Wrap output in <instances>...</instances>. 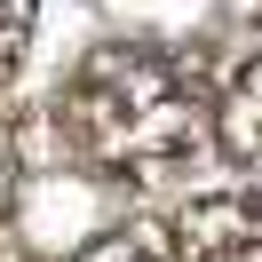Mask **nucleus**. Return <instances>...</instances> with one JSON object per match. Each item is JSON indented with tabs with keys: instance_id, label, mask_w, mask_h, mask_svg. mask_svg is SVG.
<instances>
[{
	"instance_id": "obj_1",
	"label": "nucleus",
	"mask_w": 262,
	"mask_h": 262,
	"mask_svg": "<svg viewBox=\"0 0 262 262\" xmlns=\"http://www.w3.org/2000/svg\"><path fill=\"white\" fill-rule=\"evenodd\" d=\"M80 262H143V254H135L127 238H112V246H96V254H80Z\"/></svg>"
}]
</instances>
